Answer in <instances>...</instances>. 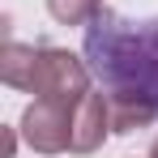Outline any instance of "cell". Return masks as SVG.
<instances>
[{"label": "cell", "mask_w": 158, "mask_h": 158, "mask_svg": "<svg viewBox=\"0 0 158 158\" xmlns=\"http://www.w3.org/2000/svg\"><path fill=\"white\" fill-rule=\"evenodd\" d=\"M30 94L34 98H60V103H81L90 94V73L73 52L64 47H39L34 73H30Z\"/></svg>", "instance_id": "cell-1"}, {"label": "cell", "mask_w": 158, "mask_h": 158, "mask_svg": "<svg viewBox=\"0 0 158 158\" xmlns=\"http://www.w3.org/2000/svg\"><path fill=\"white\" fill-rule=\"evenodd\" d=\"M73 111L77 103H60V98H34L22 115V137L30 150L39 154H64L73 141Z\"/></svg>", "instance_id": "cell-2"}, {"label": "cell", "mask_w": 158, "mask_h": 158, "mask_svg": "<svg viewBox=\"0 0 158 158\" xmlns=\"http://www.w3.org/2000/svg\"><path fill=\"white\" fill-rule=\"evenodd\" d=\"M107 132H111V107H107V94H85L73 111V141H69V150L73 154H94L98 145L107 141Z\"/></svg>", "instance_id": "cell-3"}, {"label": "cell", "mask_w": 158, "mask_h": 158, "mask_svg": "<svg viewBox=\"0 0 158 158\" xmlns=\"http://www.w3.org/2000/svg\"><path fill=\"white\" fill-rule=\"evenodd\" d=\"M107 107H111V132H137L145 124L158 120V98L141 85H120L107 94Z\"/></svg>", "instance_id": "cell-4"}, {"label": "cell", "mask_w": 158, "mask_h": 158, "mask_svg": "<svg viewBox=\"0 0 158 158\" xmlns=\"http://www.w3.org/2000/svg\"><path fill=\"white\" fill-rule=\"evenodd\" d=\"M34 56L39 47H26V43H4L0 47V77L4 85H13V90H30V73H34Z\"/></svg>", "instance_id": "cell-5"}, {"label": "cell", "mask_w": 158, "mask_h": 158, "mask_svg": "<svg viewBox=\"0 0 158 158\" xmlns=\"http://www.w3.org/2000/svg\"><path fill=\"white\" fill-rule=\"evenodd\" d=\"M98 9H103V0H47V13L60 26H85L98 17Z\"/></svg>", "instance_id": "cell-6"}, {"label": "cell", "mask_w": 158, "mask_h": 158, "mask_svg": "<svg viewBox=\"0 0 158 158\" xmlns=\"http://www.w3.org/2000/svg\"><path fill=\"white\" fill-rule=\"evenodd\" d=\"M13 150H17V141H13V128L4 132V158H13Z\"/></svg>", "instance_id": "cell-7"}, {"label": "cell", "mask_w": 158, "mask_h": 158, "mask_svg": "<svg viewBox=\"0 0 158 158\" xmlns=\"http://www.w3.org/2000/svg\"><path fill=\"white\" fill-rule=\"evenodd\" d=\"M145 158H158V141H154V145H150V154H145Z\"/></svg>", "instance_id": "cell-8"}]
</instances>
